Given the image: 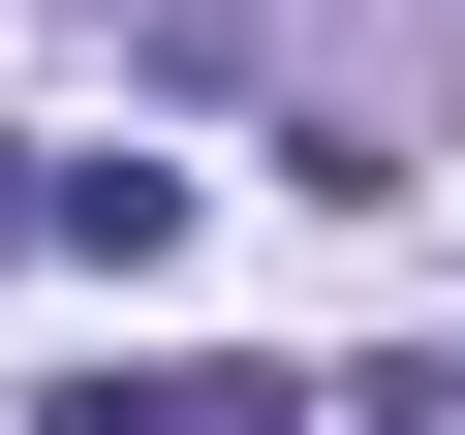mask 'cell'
Here are the masks:
<instances>
[{"label": "cell", "instance_id": "7a4b0ae2", "mask_svg": "<svg viewBox=\"0 0 465 435\" xmlns=\"http://www.w3.org/2000/svg\"><path fill=\"white\" fill-rule=\"evenodd\" d=\"M63 435H311V373H94Z\"/></svg>", "mask_w": 465, "mask_h": 435}, {"label": "cell", "instance_id": "6da1fadb", "mask_svg": "<svg viewBox=\"0 0 465 435\" xmlns=\"http://www.w3.org/2000/svg\"><path fill=\"white\" fill-rule=\"evenodd\" d=\"M32 249H124V280H155V249H186V156H63V187H32Z\"/></svg>", "mask_w": 465, "mask_h": 435}]
</instances>
